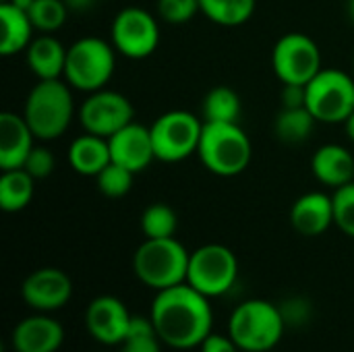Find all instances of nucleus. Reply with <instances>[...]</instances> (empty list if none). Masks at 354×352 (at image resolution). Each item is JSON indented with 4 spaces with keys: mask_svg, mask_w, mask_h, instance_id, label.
<instances>
[{
    "mask_svg": "<svg viewBox=\"0 0 354 352\" xmlns=\"http://www.w3.org/2000/svg\"><path fill=\"white\" fill-rule=\"evenodd\" d=\"M201 12L199 0H158V15L170 25H185Z\"/></svg>",
    "mask_w": 354,
    "mask_h": 352,
    "instance_id": "32",
    "label": "nucleus"
},
{
    "mask_svg": "<svg viewBox=\"0 0 354 352\" xmlns=\"http://www.w3.org/2000/svg\"><path fill=\"white\" fill-rule=\"evenodd\" d=\"M112 162L129 168L131 172H143L156 160L149 127L139 122H129L118 133L108 139Z\"/></svg>",
    "mask_w": 354,
    "mask_h": 352,
    "instance_id": "15",
    "label": "nucleus"
},
{
    "mask_svg": "<svg viewBox=\"0 0 354 352\" xmlns=\"http://www.w3.org/2000/svg\"><path fill=\"white\" fill-rule=\"evenodd\" d=\"M75 116L71 85L62 79L37 81L23 106V118L39 141H54L66 133Z\"/></svg>",
    "mask_w": 354,
    "mask_h": 352,
    "instance_id": "2",
    "label": "nucleus"
},
{
    "mask_svg": "<svg viewBox=\"0 0 354 352\" xmlns=\"http://www.w3.org/2000/svg\"><path fill=\"white\" fill-rule=\"evenodd\" d=\"M307 108L317 122L344 124L354 110V77L342 68H322L307 83Z\"/></svg>",
    "mask_w": 354,
    "mask_h": 352,
    "instance_id": "8",
    "label": "nucleus"
},
{
    "mask_svg": "<svg viewBox=\"0 0 354 352\" xmlns=\"http://www.w3.org/2000/svg\"><path fill=\"white\" fill-rule=\"evenodd\" d=\"M334 226H338L346 237L354 239V180L334 189Z\"/></svg>",
    "mask_w": 354,
    "mask_h": 352,
    "instance_id": "31",
    "label": "nucleus"
},
{
    "mask_svg": "<svg viewBox=\"0 0 354 352\" xmlns=\"http://www.w3.org/2000/svg\"><path fill=\"white\" fill-rule=\"evenodd\" d=\"M62 342L64 328L50 313H35L21 319L10 334L15 352H56Z\"/></svg>",
    "mask_w": 354,
    "mask_h": 352,
    "instance_id": "16",
    "label": "nucleus"
},
{
    "mask_svg": "<svg viewBox=\"0 0 354 352\" xmlns=\"http://www.w3.org/2000/svg\"><path fill=\"white\" fill-rule=\"evenodd\" d=\"M280 104H282V108H305L307 106V85L282 83Z\"/></svg>",
    "mask_w": 354,
    "mask_h": 352,
    "instance_id": "34",
    "label": "nucleus"
},
{
    "mask_svg": "<svg viewBox=\"0 0 354 352\" xmlns=\"http://www.w3.org/2000/svg\"><path fill=\"white\" fill-rule=\"evenodd\" d=\"M191 253L174 237L145 239L133 255V272L147 288L164 290L187 282Z\"/></svg>",
    "mask_w": 354,
    "mask_h": 352,
    "instance_id": "5",
    "label": "nucleus"
},
{
    "mask_svg": "<svg viewBox=\"0 0 354 352\" xmlns=\"http://www.w3.org/2000/svg\"><path fill=\"white\" fill-rule=\"evenodd\" d=\"M21 295L25 305L33 311L54 313L71 301L73 282L68 274L58 268H39L25 278Z\"/></svg>",
    "mask_w": 354,
    "mask_h": 352,
    "instance_id": "13",
    "label": "nucleus"
},
{
    "mask_svg": "<svg viewBox=\"0 0 354 352\" xmlns=\"http://www.w3.org/2000/svg\"><path fill=\"white\" fill-rule=\"evenodd\" d=\"M110 41L120 56L143 60L151 56L160 44V25L149 10L127 6L110 25Z\"/></svg>",
    "mask_w": 354,
    "mask_h": 352,
    "instance_id": "11",
    "label": "nucleus"
},
{
    "mask_svg": "<svg viewBox=\"0 0 354 352\" xmlns=\"http://www.w3.org/2000/svg\"><path fill=\"white\" fill-rule=\"evenodd\" d=\"M197 156L205 170L230 178L249 168L253 145L239 122H203Z\"/></svg>",
    "mask_w": 354,
    "mask_h": 352,
    "instance_id": "3",
    "label": "nucleus"
},
{
    "mask_svg": "<svg viewBox=\"0 0 354 352\" xmlns=\"http://www.w3.org/2000/svg\"><path fill=\"white\" fill-rule=\"evenodd\" d=\"M353 66H354V58H353Z\"/></svg>",
    "mask_w": 354,
    "mask_h": 352,
    "instance_id": "41",
    "label": "nucleus"
},
{
    "mask_svg": "<svg viewBox=\"0 0 354 352\" xmlns=\"http://www.w3.org/2000/svg\"><path fill=\"white\" fill-rule=\"evenodd\" d=\"M112 162L108 139L85 133L73 139L68 147V164L81 176H97Z\"/></svg>",
    "mask_w": 354,
    "mask_h": 352,
    "instance_id": "21",
    "label": "nucleus"
},
{
    "mask_svg": "<svg viewBox=\"0 0 354 352\" xmlns=\"http://www.w3.org/2000/svg\"><path fill=\"white\" fill-rule=\"evenodd\" d=\"M239 278V259L232 249L220 243H207L189 257L187 284L207 299L226 295Z\"/></svg>",
    "mask_w": 354,
    "mask_h": 352,
    "instance_id": "9",
    "label": "nucleus"
},
{
    "mask_svg": "<svg viewBox=\"0 0 354 352\" xmlns=\"http://www.w3.org/2000/svg\"><path fill=\"white\" fill-rule=\"evenodd\" d=\"M54 166H56L54 154H52L48 147H44V145H33V149L29 151V156H27V160H25V164H23V168H25L35 180L50 176V174L54 172Z\"/></svg>",
    "mask_w": 354,
    "mask_h": 352,
    "instance_id": "33",
    "label": "nucleus"
},
{
    "mask_svg": "<svg viewBox=\"0 0 354 352\" xmlns=\"http://www.w3.org/2000/svg\"><path fill=\"white\" fill-rule=\"evenodd\" d=\"M0 54L2 56H15L19 52H25L29 44L33 41V23L29 19V12L17 8L10 2H0Z\"/></svg>",
    "mask_w": 354,
    "mask_h": 352,
    "instance_id": "22",
    "label": "nucleus"
},
{
    "mask_svg": "<svg viewBox=\"0 0 354 352\" xmlns=\"http://www.w3.org/2000/svg\"><path fill=\"white\" fill-rule=\"evenodd\" d=\"M68 6L64 0H35L29 8V19L35 27V31L41 33H54L66 23Z\"/></svg>",
    "mask_w": 354,
    "mask_h": 352,
    "instance_id": "29",
    "label": "nucleus"
},
{
    "mask_svg": "<svg viewBox=\"0 0 354 352\" xmlns=\"http://www.w3.org/2000/svg\"><path fill=\"white\" fill-rule=\"evenodd\" d=\"M199 352H243V351L236 346V342H234L228 334H214V332H212V334L201 342Z\"/></svg>",
    "mask_w": 354,
    "mask_h": 352,
    "instance_id": "35",
    "label": "nucleus"
},
{
    "mask_svg": "<svg viewBox=\"0 0 354 352\" xmlns=\"http://www.w3.org/2000/svg\"><path fill=\"white\" fill-rule=\"evenodd\" d=\"M33 131L29 129L23 114L2 112L0 114V170L23 168L29 151L33 149Z\"/></svg>",
    "mask_w": 354,
    "mask_h": 352,
    "instance_id": "18",
    "label": "nucleus"
},
{
    "mask_svg": "<svg viewBox=\"0 0 354 352\" xmlns=\"http://www.w3.org/2000/svg\"><path fill=\"white\" fill-rule=\"evenodd\" d=\"M135 120L131 100L114 89H97L87 93L79 108V122L85 133L110 139L122 127Z\"/></svg>",
    "mask_w": 354,
    "mask_h": 352,
    "instance_id": "12",
    "label": "nucleus"
},
{
    "mask_svg": "<svg viewBox=\"0 0 354 352\" xmlns=\"http://www.w3.org/2000/svg\"><path fill=\"white\" fill-rule=\"evenodd\" d=\"M156 160L176 164L199 149L203 120L187 110H170L153 120L149 127Z\"/></svg>",
    "mask_w": 354,
    "mask_h": 352,
    "instance_id": "7",
    "label": "nucleus"
},
{
    "mask_svg": "<svg viewBox=\"0 0 354 352\" xmlns=\"http://www.w3.org/2000/svg\"><path fill=\"white\" fill-rule=\"evenodd\" d=\"M346 8H348V17H351V21L354 23V0H348Z\"/></svg>",
    "mask_w": 354,
    "mask_h": 352,
    "instance_id": "39",
    "label": "nucleus"
},
{
    "mask_svg": "<svg viewBox=\"0 0 354 352\" xmlns=\"http://www.w3.org/2000/svg\"><path fill=\"white\" fill-rule=\"evenodd\" d=\"M162 338L158 336L149 317L133 315L131 328L124 340L118 344V352H162Z\"/></svg>",
    "mask_w": 354,
    "mask_h": 352,
    "instance_id": "28",
    "label": "nucleus"
},
{
    "mask_svg": "<svg viewBox=\"0 0 354 352\" xmlns=\"http://www.w3.org/2000/svg\"><path fill=\"white\" fill-rule=\"evenodd\" d=\"M311 172L322 185L330 189L344 187L354 180V156L344 145L326 143L313 154Z\"/></svg>",
    "mask_w": 354,
    "mask_h": 352,
    "instance_id": "19",
    "label": "nucleus"
},
{
    "mask_svg": "<svg viewBox=\"0 0 354 352\" xmlns=\"http://www.w3.org/2000/svg\"><path fill=\"white\" fill-rule=\"evenodd\" d=\"M0 2H6V0H0Z\"/></svg>",
    "mask_w": 354,
    "mask_h": 352,
    "instance_id": "40",
    "label": "nucleus"
},
{
    "mask_svg": "<svg viewBox=\"0 0 354 352\" xmlns=\"http://www.w3.org/2000/svg\"><path fill=\"white\" fill-rule=\"evenodd\" d=\"M257 0H199L201 12L216 25L239 27L255 12Z\"/></svg>",
    "mask_w": 354,
    "mask_h": 352,
    "instance_id": "26",
    "label": "nucleus"
},
{
    "mask_svg": "<svg viewBox=\"0 0 354 352\" xmlns=\"http://www.w3.org/2000/svg\"><path fill=\"white\" fill-rule=\"evenodd\" d=\"M149 319L162 342L174 351L199 349L214 326L209 299L187 282L158 290Z\"/></svg>",
    "mask_w": 354,
    "mask_h": 352,
    "instance_id": "1",
    "label": "nucleus"
},
{
    "mask_svg": "<svg viewBox=\"0 0 354 352\" xmlns=\"http://www.w3.org/2000/svg\"><path fill=\"white\" fill-rule=\"evenodd\" d=\"M176 212L166 203H151L141 214V232L145 239H170L176 234Z\"/></svg>",
    "mask_w": 354,
    "mask_h": 352,
    "instance_id": "27",
    "label": "nucleus"
},
{
    "mask_svg": "<svg viewBox=\"0 0 354 352\" xmlns=\"http://www.w3.org/2000/svg\"><path fill=\"white\" fill-rule=\"evenodd\" d=\"M290 224L303 237H322L334 224V201L324 191L301 195L290 207Z\"/></svg>",
    "mask_w": 354,
    "mask_h": 352,
    "instance_id": "17",
    "label": "nucleus"
},
{
    "mask_svg": "<svg viewBox=\"0 0 354 352\" xmlns=\"http://www.w3.org/2000/svg\"><path fill=\"white\" fill-rule=\"evenodd\" d=\"M116 50L112 41L95 35H85L73 41L66 50L64 81L77 91L104 89L116 71Z\"/></svg>",
    "mask_w": 354,
    "mask_h": 352,
    "instance_id": "6",
    "label": "nucleus"
},
{
    "mask_svg": "<svg viewBox=\"0 0 354 352\" xmlns=\"http://www.w3.org/2000/svg\"><path fill=\"white\" fill-rule=\"evenodd\" d=\"M344 129H346V135H348V139L354 143V110L353 114L344 120Z\"/></svg>",
    "mask_w": 354,
    "mask_h": 352,
    "instance_id": "38",
    "label": "nucleus"
},
{
    "mask_svg": "<svg viewBox=\"0 0 354 352\" xmlns=\"http://www.w3.org/2000/svg\"><path fill=\"white\" fill-rule=\"evenodd\" d=\"M93 2L95 0H64L68 10H87L89 6H93Z\"/></svg>",
    "mask_w": 354,
    "mask_h": 352,
    "instance_id": "36",
    "label": "nucleus"
},
{
    "mask_svg": "<svg viewBox=\"0 0 354 352\" xmlns=\"http://www.w3.org/2000/svg\"><path fill=\"white\" fill-rule=\"evenodd\" d=\"M133 180H135V172H131L129 168L110 162L97 176H95V185L97 191L110 199H120L124 197L131 189H133Z\"/></svg>",
    "mask_w": 354,
    "mask_h": 352,
    "instance_id": "30",
    "label": "nucleus"
},
{
    "mask_svg": "<svg viewBox=\"0 0 354 352\" xmlns=\"http://www.w3.org/2000/svg\"><path fill=\"white\" fill-rule=\"evenodd\" d=\"M228 336L243 352H270L284 336L282 309L263 299H249L230 313Z\"/></svg>",
    "mask_w": 354,
    "mask_h": 352,
    "instance_id": "4",
    "label": "nucleus"
},
{
    "mask_svg": "<svg viewBox=\"0 0 354 352\" xmlns=\"http://www.w3.org/2000/svg\"><path fill=\"white\" fill-rule=\"evenodd\" d=\"M131 322L133 315L127 305L112 295L95 297L85 311V326L89 336L104 346H118L124 340Z\"/></svg>",
    "mask_w": 354,
    "mask_h": 352,
    "instance_id": "14",
    "label": "nucleus"
},
{
    "mask_svg": "<svg viewBox=\"0 0 354 352\" xmlns=\"http://www.w3.org/2000/svg\"><path fill=\"white\" fill-rule=\"evenodd\" d=\"M6 2L15 4L17 8H21V10H25V12H29V8L33 6V2H35V0H6Z\"/></svg>",
    "mask_w": 354,
    "mask_h": 352,
    "instance_id": "37",
    "label": "nucleus"
},
{
    "mask_svg": "<svg viewBox=\"0 0 354 352\" xmlns=\"http://www.w3.org/2000/svg\"><path fill=\"white\" fill-rule=\"evenodd\" d=\"M35 193V178L25 168L2 170L0 174V207L6 214L25 210Z\"/></svg>",
    "mask_w": 354,
    "mask_h": 352,
    "instance_id": "23",
    "label": "nucleus"
},
{
    "mask_svg": "<svg viewBox=\"0 0 354 352\" xmlns=\"http://www.w3.org/2000/svg\"><path fill=\"white\" fill-rule=\"evenodd\" d=\"M272 68L280 83L307 85L324 68L319 46L307 33H286L272 50Z\"/></svg>",
    "mask_w": 354,
    "mask_h": 352,
    "instance_id": "10",
    "label": "nucleus"
},
{
    "mask_svg": "<svg viewBox=\"0 0 354 352\" xmlns=\"http://www.w3.org/2000/svg\"><path fill=\"white\" fill-rule=\"evenodd\" d=\"M241 116V98L228 85H216L209 89L201 102V120L203 122H239Z\"/></svg>",
    "mask_w": 354,
    "mask_h": 352,
    "instance_id": "24",
    "label": "nucleus"
},
{
    "mask_svg": "<svg viewBox=\"0 0 354 352\" xmlns=\"http://www.w3.org/2000/svg\"><path fill=\"white\" fill-rule=\"evenodd\" d=\"M317 124L309 108H282L274 120V133L282 143L297 145L311 137L313 127Z\"/></svg>",
    "mask_w": 354,
    "mask_h": 352,
    "instance_id": "25",
    "label": "nucleus"
},
{
    "mask_svg": "<svg viewBox=\"0 0 354 352\" xmlns=\"http://www.w3.org/2000/svg\"><path fill=\"white\" fill-rule=\"evenodd\" d=\"M66 50L68 48H64L54 35L44 33L33 37V41L25 50V60L37 81L62 79L66 66Z\"/></svg>",
    "mask_w": 354,
    "mask_h": 352,
    "instance_id": "20",
    "label": "nucleus"
}]
</instances>
